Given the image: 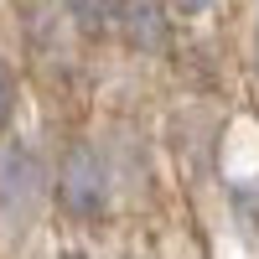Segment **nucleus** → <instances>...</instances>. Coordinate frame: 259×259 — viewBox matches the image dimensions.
<instances>
[{"label":"nucleus","mask_w":259,"mask_h":259,"mask_svg":"<svg viewBox=\"0 0 259 259\" xmlns=\"http://www.w3.org/2000/svg\"><path fill=\"white\" fill-rule=\"evenodd\" d=\"M171 11H182V16H207L212 11V0H166Z\"/></svg>","instance_id":"6"},{"label":"nucleus","mask_w":259,"mask_h":259,"mask_svg":"<svg viewBox=\"0 0 259 259\" xmlns=\"http://www.w3.org/2000/svg\"><path fill=\"white\" fill-rule=\"evenodd\" d=\"M57 259H89V254H78V249H68V254H57Z\"/></svg>","instance_id":"7"},{"label":"nucleus","mask_w":259,"mask_h":259,"mask_svg":"<svg viewBox=\"0 0 259 259\" xmlns=\"http://www.w3.org/2000/svg\"><path fill=\"white\" fill-rule=\"evenodd\" d=\"M114 31L135 52H166L171 47V16L161 0H114Z\"/></svg>","instance_id":"3"},{"label":"nucleus","mask_w":259,"mask_h":259,"mask_svg":"<svg viewBox=\"0 0 259 259\" xmlns=\"http://www.w3.org/2000/svg\"><path fill=\"white\" fill-rule=\"evenodd\" d=\"M62 6H68L73 26L83 36H104V31L114 26V0H62Z\"/></svg>","instance_id":"4"},{"label":"nucleus","mask_w":259,"mask_h":259,"mask_svg":"<svg viewBox=\"0 0 259 259\" xmlns=\"http://www.w3.org/2000/svg\"><path fill=\"white\" fill-rule=\"evenodd\" d=\"M41 192H47V177H41L36 150L26 140H6L0 145V212L26 223L41 207Z\"/></svg>","instance_id":"2"},{"label":"nucleus","mask_w":259,"mask_h":259,"mask_svg":"<svg viewBox=\"0 0 259 259\" xmlns=\"http://www.w3.org/2000/svg\"><path fill=\"white\" fill-rule=\"evenodd\" d=\"M11 119H16V73H11V62L0 57V135H6Z\"/></svg>","instance_id":"5"},{"label":"nucleus","mask_w":259,"mask_h":259,"mask_svg":"<svg viewBox=\"0 0 259 259\" xmlns=\"http://www.w3.org/2000/svg\"><path fill=\"white\" fill-rule=\"evenodd\" d=\"M57 207L73 223H99L109 212V161L94 140H68L57 161Z\"/></svg>","instance_id":"1"}]
</instances>
